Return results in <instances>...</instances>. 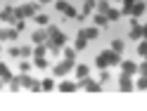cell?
Segmentation results:
<instances>
[{
	"label": "cell",
	"instance_id": "cell-1",
	"mask_svg": "<svg viewBox=\"0 0 147 111\" xmlns=\"http://www.w3.org/2000/svg\"><path fill=\"white\" fill-rule=\"evenodd\" d=\"M121 59H123L121 54H119V52H114L112 47H109V50H102V52L97 54L95 64H97L100 69H107V66H116V64H121Z\"/></svg>",
	"mask_w": 147,
	"mask_h": 111
},
{
	"label": "cell",
	"instance_id": "cell-2",
	"mask_svg": "<svg viewBox=\"0 0 147 111\" xmlns=\"http://www.w3.org/2000/svg\"><path fill=\"white\" fill-rule=\"evenodd\" d=\"M74 69H76V59H62V62H57L52 66V76L55 78H64V76H69Z\"/></svg>",
	"mask_w": 147,
	"mask_h": 111
},
{
	"label": "cell",
	"instance_id": "cell-3",
	"mask_svg": "<svg viewBox=\"0 0 147 111\" xmlns=\"http://www.w3.org/2000/svg\"><path fill=\"white\" fill-rule=\"evenodd\" d=\"M38 5H40V3H24V5H19V7H14V10H17V17H19V19H33V17L38 14Z\"/></svg>",
	"mask_w": 147,
	"mask_h": 111
},
{
	"label": "cell",
	"instance_id": "cell-4",
	"mask_svg": "<svg viewBox=\"0 0 147 111\" xmlns=\"http://www.w3.org/2000/svg\"><path fill=\"white\" fill-rule=\"evenodd\" d=\"M45 45H48L50 54H57V52H59V47H64V45H67V35H64V33L59 31L57 35H50V38H48V43H45Z\"/></svg>",
	"mask_w": 147,
	"mask_h": 111
},
{
	"label": "cell",
	"instance_id": "cell-5",
	"mask_svg": "<svg viewBox=\"0 0 147 111\" xmlns=\"http://www.w3.org/2000/svg\"><path fill=\"white\" fill-rule=\"evenodd\" d=\"M81 88H83L86 92H102V83L100 80H93V78H86V80H81Z\"/></svg>",
	"mask_w": 147,
	"mask_h": 111
},
{
	"label": "cell",
	"instance_id": "cell-6",
	"mask_svg": "<svg viewBox=\"0 0 147 111\" xmlns=\"http://www.w3.org/2000/svg\"><path fill=\"white\" fill-rule=\"evenodd\" d=\"M119 90H121V92H131V90H135L133 76H128V73H121V78H119Z\"/></svg>",
	"mask_w": 147,
	"mask_h": 111
},
{
	"label": "cell",
	"instance_id": "cell-7",
	"mask_svg": "<svg viewBox=\"0 0 147 111\" xmlns=\"http://www.w3.org/2000/svg\"><path fill=\"white\" fill-rule=\"evenodd\" d=\"M0 17H3V21H7L10 26L19 21V17H17V10H14V7H5V10L0 12Z\"/></svg>",
	"mask_w": 147,
	"mask_h": 111
},
{
	"label": "cell",
	"instance_id": "cell-8",
	"mask_svg": "<svg viewBox=\"0 0 147 111\" xmlns=\"http://www.w3.org/2000/svg\"><path fill=\"white\" fill-rule=\"evenodd\" d=\"M31 43L33 45H43V43H48V29H38V31H33L31 33Z\"/></svg>",
	"mask_w": 147,
	"mask_h": 111
},
{
	"label": "cell",
	"instance_id": "cell-9",
	"mask_svg": "<svg viewBox=\"0 0 147 111\" xmlns=\"http://www.w3.org/2000/svg\"><path fill=\"white\" fill-rule=\"evenodd\" d=\"M119 66H121V73H128V76H135V73H138V64L133 59H121Z\"/></svg>",
	"mask_w": 147,
	"mask_h": 111
},
{
	"label": "cell",
	"instance_id": "cell-10",
	"mask_svg": "<svg viewBox=\"0 0 147 111\" xmlns=\"http://www.w3.org/2000/svg\"><path fill=\"white\" fill-rule=\"evenodd\" d=\"M74 47H76L78 52L88 47V35H86V29H81V31L76 33V43H74Z\"/></svg>",
	"mask_w": 147,
	"mask_h": 111
},
{
	"label": "cell",
	"instance_id": "cell-11",
	"mask_svg": "<svg viewBox=\"0 0 147 111\" xmlns=\"http://www.w3.org/2000/svg\"><path fill=\"white\" fill-rule=\"evenodd\" d=\"M74 76L78 78V83H81V80H86V78H90V66H86V64H76V69H74Z\"/></svg>",
	"mask_w": 147,
	"mask_h": 111
},
{
	"label": "cell",
	"instance_id": "cell-12",
	"mask_svg": "<svg viewBox=\"0 0 147 111\" xmlns=\"http://www.w3.org/2000/svg\"><path fill=\"white\" fill-rule=\"evenodd\" d=\"M81 88V83H74V80H62L59 83V92H64V95H67V92H76Z\"/></svg>",
	"mask_w": 147,
	"mask_h": 111
},
{
	"label": "cell",
	"instance_id": "cell-13",
	"mask_svg": "<svg viewBox=\"0 0 147 111\" xmlns=\"http://www.w3.org/2000/svg\"><path fill=\"white\" fill-rule=\"evenodd\" d=\"M128 38L131 40H142V24H133L131 31H128Z\"/></svg>",
	"mask_w": 147,
	"mask_h": 111
},
{
	"label": "cell",
	"instance_id": "cell-14",
	"mask_svg": "<svg viewBox=\"0 0 147 111\" xmlns=\"http://www.w3.org/2000/svg\"><path fill=\"white\" fill-rule=\"evenodd\" d=\"M17 35H19L17 29H3L0 31V40H17Z\"/></svg>",
	"mask_w": 147,
	"mask_h": 111
},
{
	"label": "cell",
	"instance_id": "cell-15",
	"mask_svg": "<svg viewBox=\"0 0 147 111\" xmlns=\"http://www.w3.org/2000/svg\"><path fill=\"white\" fill-rule=\"evenodd\" d=\"M121 3H123V5H121V14H123V17H131V14H133L135 0H121Z\"/></svg>",
	"mask_w": 147,
	"mask_h": 111
},
{
	"label": "cell",
	"instance_id": "cell-16",
	"mask_svg": "<svg viewBox=\"0 0 147 111\" xmlns=\"http://www.w3.org/2000/svg\"><path fill=\"white\" fill-rule=\"evenodd\" d=\"M19 80H22V88H26V90H31L36 83V78H31L29 73H19Z\"/></svg>",
	"mask_w": 147,
	"mask_h": 111
},
{
	"label": "cell",
	"instance_id": "cell-17",
	"mask_svg": "<svg viewBox=\"0 0 147 111\" xmlns=\"http://www.w3.org/2000/svg\"><path fill=\"white\" fill-rule=\"evenodd\" d=\"M145 10H147V5L142 3V0H135V5H133V14H131V17H140V14H145Z\"/></svg>",
	"mask_w": 147,
	"mask_h": 111
},
{
	"label": "cell",
	"instance_id": "cell-18",
	"mask_svg": "<svg viewBox=\"0 0 147 111\" xmlns=\"http://www.w3.org/2000/svg\"><path fill=\"white\" fill-rule=\"evenodd\" d=\"M93 21H95V26H100V29H105V26L109 24V17H107V14H102V12H97Z\"/></svg>",
	"mask_w": 147,
	"mask_h": 111
},
{
	"label": "cell",
	"instance_id": "cell-19",
	"mask_svg": "<svg viewBox=\"0 0 147 111\" xmlns=\"http://www.w3.org/2000/svg\"><path fill=\"white\" fill-rule=\"evenodd\" d=\"M0 78H3L5 83H10V80L14 78V76H12V71H10V69H7V66H5V64H3V62H0Z\"/></svg>",
	"mask_w": 147,
	"mask_h": 111
},
{
	"label": "cell",
	"instance_id": "cell-20",
	"mask_svg": "<svg viewBox=\"0 0 147 111\" xmlns=\"http://www.w3.org/2000/svg\"><path fill=\"white\" fill-rule=\"evenodd\" d=\"M112 50H114V52H119V54H123V50H126V40H121V38L112 40Z\"/></svg>",
	"mask_w": 147,
	"mask_h": 111
},
{
	"label": "cell",
	"instance_id": "cell-21",
	"mask_svg": "<svg viewBox=\"0 0 147 111\" xmlns=\"http://www.w3.org/2000/svg\"><path fill=\"white\" fill-rule=\"evenodd\" d=\"M93 10H97V0H86L83 3V14H90Z\"/></svg>",
	"mask_w": 147,
	"mask_h": 111
},
{
	"label": "cell",
	"instance_id": "cell-22",
	"mask_svg": "<svg viewBox=\"0 0 147 111\" xmlns=\"http://www.w3.org/2000/svg\"><path fill=\"white\" fill-rule=\"evenodd\" d=\"M33 21L38 24V26H50V17H48V14H36Z\"/></svg>",
	"mask_w": 147,
	"mask_h": 111
},
{
	"label": "cell",
	"instance_id": "cell-23",
	"mask_svg": "<svg viewBox=\"0 0 147 111\" xmlns=\"http://www.w3.org/2000/svg\"><path fill=\"white\" fill-rule=\"evenodd\" d=\"M86 35H88V40H95L97 35H100V26H88V29H86Z\"/></svg>",
	"mask_w": 147,
	"mask_h": 111
},
{
	"label": "cell",
	"instance_id": "cell-24",
	"mask_svg": "<svg viewBox=\"0 0 147 111\" xmlns=\"http://www.w3.org/2000/svg\"><path fill=\"white\" fill-rule=\"evenodd\" d=\"M138 54H140L142 59H147V38H142L140 43H138Z\"/></svg>",
	"mask_w": 147,
	"mask_h": 111
},
{
	"label": "cell",
	"instance_id": "cell-25",
	"mask_svg": "<svg viewBox=\"0 0 147 111\" xmlns=\"http://www.w3.org/2000/svg\"><path fill=\"white\" fill-rule=\"evenodd\" d=\"M45 54H48V45H36L33 47V57H45Z\"/></svg>",
	"mask_w": 147,
	"mask_h": 111
},
{
	"label": "cell",
	"instance_id": "cell-26",
	"mask_svg": "<svg viewBox=\"0 0 147 111\" xmlns=\"http://www.w3.org/2000/svg\"><path fill=\"white\" fill-rule=\"evenodd\" d=\"M112 7V3L109 0H97V12H102V14H107V10Z\"/></svg>",
	"mask_w": 147,
	"mask_h": 111
},
{
	"label": "cell",
	"instance_id": "cell-27",
	"mask_svg": "<svg viewBox=\"0 0 147 111\" xmlns=\"http://www.w3.org/2000/svg\"><path fill=\"white\" fill-rule=\"evenodd\" d=\"M107 17H109V21H116L119 17H121V10H116V7H109V10H107Z\"/></svg>",
	"mask_w": 147,
	"mask_h": 111
},
{
	"label": "cell",
	"instance_id": "cell-28",
	"mask_svg": "<svg viewBox=\"0 0 147 111\" xmlns=\"http://www.w3.org/2000/svg\"><path fill=\"white\" fill-rule=\"evenodd\" d=\"M33 66L36 69H48V59L45 57H33Z\"/></svg>",
	"mask_w": 147,
	"mask_h": 111
},
{
	"label": "cell",
	"instance_id": "cell-29",
	"mask_svg": "<svg viewBox=\"0 0 147 111\" xmlns=\"http://www.w3.org/2000/svg\"><path fill=\"white\" fill-rule=\"evenodd\" d=\"M7 85H10V90L12 92H17V90H22V80H19V76H14L10 83H7Z\"/></svg>",
	"mask_w": 147,
	"mask_h": 111
},
{
	"label": "cell",
	"instance_id": "cell-30",
	"mask_svg": "<svg viewBox=\"0 0 147 111\" xmlns=\"http://www.w3.org/2000/svg\"><path fill=\"white\" fill-rule=\"evenodd\" d=\"M76 52H78L76 47H64L62 54H64V59H76Z\"/></svg>",
	"mask_w": 147,
	"mask_h": 111
},
{
	"label": "cell",
	"instance_id": "cell-31",
	"mask_svg": "<svg viewBox=\"0 0 147 111\" xmlns=\"http://www.w3.org/2000/svg\"><path fill=\"white\" fill-rule=\"evenodd\" d=\"M135 88H138V90H147V76H140V78H138V80H135Z\"/></svg>",
	"mask_w": 147,
	"mask_h": 111
},
{
	"label": "cell",
	"instance_id": "cell-32",
	"mask_svg": "<svg viewBox=\"0 0 147 111\" xmlns=\"http://www.w3.org/2000/svg\"><path fill=\"white\" fill-rule=\"evenodd\" d=\"M55 7H57V10H59V12L64 14V12H67V10H69L71 5H69V3H64V0H57V3H55Z\"/></svg>",
	"mask_w": 147,
	"mask_h": 111
},
{
	"label": "cell",
	"instance_id": "cell-33",
	"mask_svg": "<svg viewBox=\"0 0 147 111\" xmlns=\"http://www.w3.org/2000/svg\"><path fill=\"white\" fill-rule=\"evenodd\" d=\"M43 90L52 92V90H55V80H52V78H45V80H43Z\"/></svg>",
	"mask_w": 147,
	"mask_h": 111
},
{
	"label": "cell",
	"instance_id": "cell-34",
	"mask_svg": "<svg viewBox=\"0 0 147 111\" xmlns=\"http://www.w3.org/2000/svg\"><path fill=\"white\" fill-rule=\"evenodd\" d=\"M138 76H147V59H142V64H138Z\"/></svg>",
	"mask_w": 147,
	"mask_h": 111
},
{
	"label": "cell",
	"instance_id": "cell-35",
	"mask_svg": "<svg viewBox=\"0 0 147 111\" xmlns=\"http://www.w3.org/2000/svg\"><path fill=\"white\" fill-rule=\"evenodd\" d=\"M19 71H22V73H29V71H31V62H29V59H24V62L19 64Z\"/></svg>",
	"mask_w": 147,
	"mask_h": 111
},
{
	"label": "cell",
	"instance_id": "cell-36",
	"mask_svg": "<svg viewBox=\"0 0 147 111\" xmlns=\"http://www.w3.org/2000/svg\"><path fill=\"white\" fill-rule=\"evenodd\" d=\"M109 78H112V76H109V71H107V69H102V73H100V78H97V80L102 83V85H107V80H109Z\"/></svg>",
	"mask_w": 147,
	"mask_h": 111
},
{
	"label": "cell",
	"instance_id": "cell-37",
	"mask_svg": "<svg viewBox=\"0 0 147 111\" xmlns=\"http://www.w3.org/2000/svg\"><path fill=\"white\" fill-rule=\"evenodd\" d=\"M10 57H12V59L22 57V47H10Z\"/></svg>",
	"mask_w": 147,
	"mask_h": 111
},
{
	"label": "cell",
	"instance_id": "cell-38",
	"mask_svg": "<svg viewBox=\"0 0 147 111\" xmlns=\"http://www.w3.org/2000/svg\"><path fill=\"white\" fill-rule=\"evenodd\" d=\"M22 57H33V50L31 47H22Z\"/></svg>",
	"mask_w": 147,
	"mask_h": 111
},
{
	"label": "cell",
	"instance_id": "cell-39",
	"mask_svg": "<svg viewBox=\"0 0 147 111\" xmlns=\"http://www.w3.org/2000/svg\"><path fill=\"white\" fill-rule=\"evenodd\" d=\"M24 26H26V24H24V19H19V21L14 24V29H17V31H24Z\"/></svg>",
	"mask_w": 147,
	"mask_h": 111
},
{
	"label": "cell",
	"instance_id": "cell-40",
	"mask_svg": "<svg viewBox=\"0 0 147 111\" xmlns=\"http://www.w3.org/2000/svg\"><path fill=\"white\" fill-rule=\"evenodd\" d=\"M142 38H147V24H142Z\"/></svg>",
	"mask_w": 147,
	"mask_h": 111
},
{
	"label": "cell",
	"instance_id": "cell-41",
	"mask_svg": "<svg viewBox=\"0 0 147 111\" xmlns=\"http://www.w3.org/2000/svg\"><path fill=\"white\" fill-rule=\"evenodd\" d=\"M3 85H5V80H3V78H0V90H3Z\"/></svg>",
	"mask_w": 147,
	"mask_h": 111
},
{
	"label": "cell",
	"instance_id": "cell-42",
	"mask_svg": "<svg viewBox=\"0 0 147 111\" xmlns=\"http://www.w3.org/2000/svg\"><path fill=\"white\" fill-rule=\"evenodd\" d=\"M45 3H52V0H40V5H45Z\"/></svg>",
	"mask_w": 147,
	"mask_h": 111
},
{
	"label": "cell",
	"instance_id": "cell-43",
	"mask_svg": "<svg viewBox=\"0 0 147 111\" xmlns=\"http://www.w3.org/2000/svg\"><path fill=\"white\" fill-rule=\"evenodd\" d=\"M0 54H3V47H0Z\"/></svg>",
	"mask_w": 147,
	"mask_h": 111
},
{
	"label": "cell",
	"instance_id": "cell-44",
	"mask_svg": "<svg viewBox=\"0 0 147 111\" xmlns=\"http://www.w3.org/2000/svg\"><path fill=\"white\" fill-rule=\"evenodd\" d=\"M0 19H3V17H0Z\"/></svg>",
	"mask_w": 147,
	"mask_h": 111
},
{
	"label": "cell",
	"instance_id": "cell-45",
	"mask_svg": "<svg viewBox=\"0 0 147 111\" xmlns=\"http://www.w3.org/2000/svg\"><path fill=\"white\" fill-rule=\"evenodd\" d=\"M83 3H86V0H83Z\"/></svg>",
	"mask_w": 147,
	"mask_h": 111
}]
</instances>
